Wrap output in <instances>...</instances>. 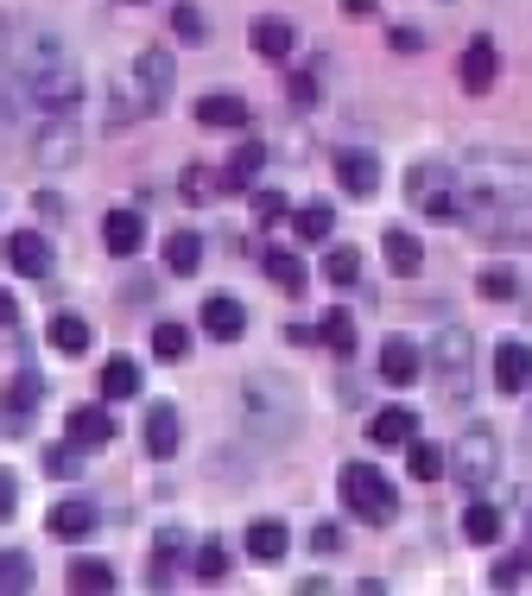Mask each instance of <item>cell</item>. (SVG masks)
Instances as JSON below:
<instances>
[{"mask_svg": "<svg viewBox=\"0 0 532 596\" xmlns=\"http://www.w3.org/2000/svg\"><path fill=\"white\" fill-rule=\"evenodd\" d=\"M7 71L20 77L25 102L39 108V115H83L89 83H83V64L70 57V45H64L57 32H25Z\"/></svg>", "mask_w": 532, "mask_h": 596, "instance_id": "1", "label": "cell"}, {"mask_svg": "<svg viewBox=\"0 0 532 596\" xmlns=\"http://www.w3.org/2000/svg\"><path fill=\"white\" fill-rule=\"evenodd\" d=\"M463 184H469V197H476V216H495V209H526L532 204V159L469 153V159H463Z\"/></svg>", "mask_w": 532, "mask_h": 596, "instance_id": "2", "label": "cell"}, {"mask_svg": "<svg viewBox=\"0 0 532 596\" xmlns=\"http://www.w3.org/2000/svg\"><path fill=\"white\" fill-rule=\"evenodd\" d=\"M241 419H248L253 438H292V425H298V388L285 381V375H248L241 381Z\"/></svg>", "mask_w": 532, "mask_h": 596, "instance_id": "3", "label": "cell"}, {"mask_svg": "<svg viewBox=\"0 0 532 596\" xmlns=\"http://www.w3.org/2000/svg\"><path fill=\"white\" fill-rule=\"evenodd\" d=\"M336 489H343V501H349V514L368 520V527H387V520L400 514V495H393V483H387L374 464H343Z\"/></svg>", "mask_w": 532, "mask_h": 596, "instance_id": "4", "label": "cell"}, {"mask_svg": "<svg viewBox=\"0 0 532 596\" xmlns=\"http://www.w3.org/2000/svg\"><path fill=\"white\" fill-rule=\"evenodd\" d=\"M431 375L444 381V400H469V375H476V337L463 324H444L431 343Z\"/></svg>", "mask_w": 532, "mask_h": 596, "instance_id": "5", "label": "cell"}, {"mask_svg": "<svg viewBox=\"0 0 532 596\" xmlns=\"http://www.w3.org/2000/svg\"><path fill=\"white\" fill-rule=\"evenodd\" d=\"M450 476L469 483V489L495 483V476H501V438H495L488 425H463V438L450 444Z\"/></svg>", "mask_w": 532, "mask_h": 596, "instance_id": "6", "label": "cell"}, {"mask_svg": "<svg viewBox=\"0 0 532 596\" xmlns=\"http://www.w3.org/2000/svg\"><path fill=\"white\" fill-rule=\"evenodd\" d=\"M172 52H159V45H152V52H140L133 57V89H140V108H146V115H159V108L172 102Z\"/></svg>", "mask_w": 532, "mask_h": 596, "instance_id": "7", "label": "cell"}, {"mask_svg": "<svg viewBox=\"0 0 532 596\" xmlns=\"http://www.w3.org/2000/svg\"><path fill=\"white\" fill-rule=\"evenodd\" d=\"M32 153H39L45 172L70 165V159H76V115H39V140H32Z\"/></svg>", "mask_w": 532, "mask_h": 596, "instance_id": "8", "label": "cell"}, {"mask_svg": "<svg viewBox=\"0 0 532 596\" xmlns=\"http://www.w3.org/2000/svg\"><path fill=\"white\" fill-rule=\"evenodd\" d=\"M380 381H387V388H412V381H425L419 343H412V337H387V343H380Z\"/></svg>", "mask_w": 532, "mask_h": 596, "instance_id": "9", "label": "cell"}, {"mask_svg": "<svg viewBox=\"0 0 532 596\" xmlns=\"http://www.w3.org/2000/svg\"><path fill=\"white\" fill-rule=\"evenodd\" d=\"M7 267L25 273V280H45L51 273V241L39 229H13L7 235Z\"/></svg>", "mask_w": 532, "mask_h": 596, "instance_id": "10", "label": "cell"}, {"mask_svg": "<svg viewBox=\"0 0 532 596\" xmlns=\"http://www.w3.org/2000/svg\"><path fill=\"white\" fill-rule=\"evenodd\" d=\"M463 89L469 96H488L495 89V77H501V52H495V39H469V52H463Z\"/></svg>", "mask_w": 532, "mask_h": 596, "instance_id": "11", "label": "cell"}, {"mask_svg": "<svg viewBox=\"0 0 532 596\" xmlns=\"http://www.w3.org/2000/svg\"><path fill=\"white\" fill-rule=\"evenodd\" d=\"M45 400V375H13L7 381V393H0V413H7V432H25V419H32V407Z\"/></svg>", "mask_w": 532, "mask_h": 596, "instance_id": "12", "label": "cell"}, {"mask_svg": "<svg viewBox=\"0 0 532 596\" xmlns=\"http://www.w3.org/2000/svg\"><path fill=\"white\" fill-rule=\"evenodd\" d=\"M140 438H146V457H177V407L172 400H152L146 407V425H140Z\"/></svg>", "mask_w": 532, "mask_h": 596, "instance_id": "13", "label": "cell"}, {"mask_svg": "<svg viewBox=\"0 0 532 596\" xmlns=\"http://www.w3.org/2000/svg\"><path fill=\"white\" fill-rule=\"evenodd\" d=\"M101 241H108V254L115 260H127V254L146 248V223H140L133 209H108V216H101Z\"/></svg>", "mask_w": 532, "mask_h": 596, "instance_id": "14", "label": "cell"}, {"mask_svg": "<svg viewBox=\"0 0 532 596\" xmlns=\"http://www.w3.org/2000/svg\"><path fill=\"white\" fill-rule=\"evenodd\" d=\"M495 388L501 393L532 388V343H501V349H495Z\"/></svg>", "mask_w": 532, "mask_h": 596, "instance_id": "15", "label": "cell"}, {"mask_svg": "<svg viewBox=\"0 0 532 596\" xmlns=\"http://www.w3.org/2000/svg\"><path fill=\"white\" fill-rule=\"evenodd\" d=\"M45 527L57 533V540H89V533H96V501L70 495V501H57V508L45 514Z\"/></svg>", "mask_w": 532, "mask_h": 596, "instance_id": "16", "label": "cell"}, {"mask_svg": "<svg viewBox=\"0 0 532 596\" xmlns=\"http://www.w3.org/2000/svg\"><path fill=\"white\" fill-rule=\"evenodd\" d=\"M412 438H419V413H412V407H387V413L368 419V444H380V451L412 444Z\"/></svg>", "mask_w": 532, "mask_h": 596, "instance_id": "17", "label": "cell"}, {"mask_svg": "<svg viewBox=\"0 0 532 596\" xmlns=\"http://www.w3.org/2000/svg\"><path fill=\"white\" fill-rule=\"evenodd\" d=\"M336 184H343L349 197H374L380 191V159L374 153H343L336 159Z\"/></svg>", "mask_w": 532, "mask_h": 596, "instance_id": "18", "label": "cell"}, {"mask_svg": "<svg viewBox=\"0 0 532 596\" xmlns=\"http://www.w3.org/2000/svg\"><path fill=\"white\" fill-rule=\"evenodd\" d=\"M203 330H209L216 343H235L241 330H248V312H241V305H235L228 292H216V299L203 305Z\"/></svg>", "mask_w": 532, "mask_h": 596, "instance_id": "19", "label": "cell"}, {"mask_svg": "<svg viewBox=\"0 0 532 596\" xmlns=\"http://www.w3.org/2000/svg\"><path fill=\"white\" fill-rule=\"evenodd\" d=\"M380 254H387L393 273H419V267H425V248H419V235L412 229H387L380 235Z\"/></svg>", "mask_w": 532, "mask_h": 596, "instance_id": "20", "label": "cell"}, {"mask_svg": "<svg viewBox=\"0 0 532 596\" xmlns=\"http://www.w3.org/2000/svg\"><path fill=\"white\" fill-rule=\"evenodd\" d=\"M285 545H292L285 520H253V527H248V552L260 559V565H279V559H285Z\"/></svg>", "mask_w": 532, "mask_h": 596, "instance_id": "21", "label": "cell"}, {"mask_svg": "<svg viewBox=\"0 0 532 596\" xmlns=\"http://www.w3.org/2000/svg\"><path fill=\"white\" fill-rule=\"evenodd\" d=\"M70 438L83 444V451H101V444L115 438V419L101 413V407H76V413H70Z\"/></svg>", "mask_w": 532, "mask_h": 596, "instance_id": "22", "label": "cell"}, {"mask_svg": "<svg viewBox=\"0 0 532 596\" xmlns=\"http://www.w3.org/2000/svg\"><path fill=\"white\" fill-rule=\"evenodd\" d=\"M197 121H203V128H248L253 115H248V102H241V96H203V102H197Z\"/></svg>", "mask_w": 532, "mask_h": 596, "instance_id": "23", "label": "cell"}, {"mask_svg": "<svg viewBox=\"0 0 532 596\" xmlns=\"http://www.w3.org/2000/svg\"><path fill=\"white\" fill-rule=\"evenodd\" d=\"M267 280L279 285V292H304V280H311V267H304L292 248H267Z\"/></svg>", "mask_w": 532, "mask_h": 596, "instance_id": "24", "label": "cell"}, {"mask_svg": "<svg viewBox=\"0 0 532 596\" xmlns=\"http://www.w3.org/2000/svg\"><path fill=\"white\" fill-rule=\"evenodd\" d=\"M64 584H70L76 596H101V590H115V571L101 565V559H70Z\"/></svg>", "mask_w": 532, "mask_h": 596, "instance_id": "25", "label": "cell"}, {"mask_svg": "<svg viewBox=\"0 0 532 596\" xmlns=\"http://www.w3.org/2000/svg\"><path fill=\"white\" fill-rule=\"evenodd\" d=\"M292 45H298V26H292V20H260V26H253V52L260 57H292Z\"/></svg>", "mask_w": 532, "mask_h": 596, "instance_id": "26", "label": "cell"}, {"mask_svg": "<svg viewBox=\"0 0 532 596\" xmlns=\"http://www.w3.org/2000/svg\"><path fill=\"white\" fill-rule=\"evenodd\" d=\"M260 165H267V147H260V140H248V147H235V159H228V172H222V191H248Z\"/></svg>", "mask_w": 532, "mask_h": 596, "instance_id": "27", "label": "cell"}, {"mask_svg": "<svg viewBox=\"0 0 532 596\" xmlns=\"http://www.w3.org/2000/svg\"><path fill=\"white\" fill-rule=\"evenodd\" d=\"M101 393H108V400H133V393H140V368L127 362V356H108V362H101Z\"/></svg>", "mask_w": 532, "mask_h": 596, "instance_id": "28", "label": "cell"}, {"mask_svg": "<svg viewBox=\"0 0 532 596\" xmlns=\"http://www.w3.org/2000/svg\"><path fill=\"white\" fill-rule=\"evenodd\" d=\"M317 343H324V349H336V356H349V349H355V317L343 312V305H336V312H324V317H317Z\"/></svg>", "mask_w": 532, "mask_h": 596, "instance_id": "29", "label": "cell"}, {"mask_svg": "<svg viewBox=\"0 0 532 596\" xmlns=\"http://www.w3.org/2000/svg\"><path fill=\"white\" fill-rule=\"evenodd\" d=\"M463 540H469V545H495V540H501V508L476 501V508L463 514Z\"/></svg>", "mask_w": 532, "mask_h": 596, "instance_id": "30", "label": "cell"}, {"mask_svg": "<svg viewBox=\"0 0 532 596\" xmlns=\"http://www.w3.org/2000/svg\"><path fill=\"white\" fill-rule=\"evenodd\" d=\"M191 577H197V584H222V577H228V552L216 540L191 545Z\"/></svg>", "mask_w": 532, "mask_h": 596, "instance_id": "31", "label": "cell"}, {"mask_svg": "<svg viewBox=\"0 0 532 596\" xmlns=\"http://www.w3.org/2000/svg\"><path fill=\"white\" fill-rule=\"evenodd\" d=\"M405 464H412V476H419V483H437V476L450 469V451H444V444L412 438V457H405Z\"/></svg>", "mask_w": 532, "mask_h": 596, "instance_id": "32", "label": "cell"}, {"mask_svg": "<svg viewBox=\"0 0 532 596\" xmlns=\"http://www.w3.org/2000/svg\"><path fill=\"white\" fill-rule=\"evenodd\" d=\"M532 577V552H507V559H495V571H488V590H520Z\"/></svg>", "mask_w": 532, "mask_h": 596, "instance_id": "33", "label": "cell"}, {"mask_svg": "<svg viewBox=\"0 0 532 596\" xmlns=\"http://www.w3.org/2000/svg\"><path fill=\"white\" fill-rule=\"evenodd\" d=\"M177 552H184V533H177V527H165V533H159V545H152V590H165V584H172V559Z\"/></svg>", "mask_w": 532, "mask_h": 596, "instance_id": "34", "label": "cell"}, {"mask_svg": "<svg viewBox=\"0 0 532 596\" xmlns=\"http://www.w3.org/2000/svg\"><path fill=\"white\" fill-rule=\"evenodd\" d=\"M51 343H57L64 356H83V349H89V324H83V317H76V312L51 317Z\"/></svg>", "mask_w": 532, "mask_h": 596, "instance_id": "35", "label": "cell"}, {"mask_svg": "<svg viewBox=\"0 0 532 596\" xmlns=\"http://www.w3.org/2000/svg\"><path fill=\"white\" fill-rule=\"evenodd\" d=\"M172 32L184 39V45H203V39H209V20H203L197 0H177L172 7Z\"/></svg>", "mask_w": 532, "mask_h": 596, "instance_id": "36", "label": "cell"}, {"mask_svg": "<svg viewBox=\"0 0 532 596\" xmlns=\"http://www.w3.org/2000/svg\"><path fill=\"white\" fill-rule=\"evenodd\" d=\"M32 590V559L25 552H0V596H25Z\"/></svg>", "mask_w": 532, "mask_h": 596, "instance_id": "37", "label": "cell"}, {"mask_svg": "<svg viewBox=\"0 0 532 596\" xmlns=\"http://www.w3.org/2000/svg\"><path fill=\"white\" fill-rule=\"evenodd\" d=\"M197 260H203V241L191 229H177L172 241H165V267H172V273H197Z\"/></svg>", "mask_w": 532, "mask_h": 596, "instance_id": "38", "label": "cell"}, {"mask_svg": "<svg viewBox=\"0 0 532 596\" xmlns=\"http://www.w3.org/2000/svg\"><path fill=\"white\" fill-rule=\"evenodd\" d=\"M184 349H191V330H184V324H159V330H152V356H159V362H177Z\"/></svg>", "mask_w": 532, "mask_h": 596, "instance_id": "39", "label": "cell"}, {"mask_svg": "<svg viewBox=\"0 0 532 596\" xmlns=\"http://www.w3.org/2000/svg\"><path fill=\"white\" fill-rule=\"evenodd\" d=\"M329 229H336L329 204H304L298 209V241H329Z\"/></svg>", "mask_w": 532, "mask_h": 596, "instance_id": "40", "label": "cell"}, {"mask_svg": "<svg viewBox=\"0 0 532 596\" xmlns=\"http://www.w3.org/2000/svg\"><path fill=\"white\" fill-rule=\"evenodd\" d=\"M355 273H361V254H355V248H329L324 254V280L329 285H355Z\"/></svg>", "mask_w": 532, "mask_h": 596, "instance_id": "41", "label": "cell"}, {"mask_svg": "<svg viewBox=\"0 0 532 596\" xmlns=\"http://www.w3.org/2000/svg\"><path fill=\"white\" fill-rule=\"evenodd\" d=\"M76 464H83V444H45V469L51 476H76Z\"/></svg>", "mask_w": 532, "mask_h": 596, "instance_id": "42", "label": "cell"}, {"mask_svg": "<svg viewBox=\"0 0 532 596\" xmlns=\"http://www.w3.org/2000/svg\"><path fill=\"white\" fill-rule=\"evenodd\" d=\"M476 292H481V299H513V292H520V280H513L507 267H488V273L476 280Z\"/></svg>", "mask_w": 532, "mask_h": 596, "instance_id": "43", "label": "cell"}, {"mask_svg": "<svg viewBox=\"0 0 532 596\" xmlns=\"http://www.w3.org/2000/svg\"><path fill=\"white\" fill-rule=\"evenodd\" d=\"M177 191H184V204H209V197H216V178H203V165H191Z\"/></svg>", "mask_w": 532, "mask_h": 596, "instance_id": "44", "label": "cell"}, {"mask_svg": "<svg viewBox=\"0 0 532 596\" xmlns=\"http://www.w3.org/2000/svg\"><path fill=\"white\" fill-rule=\"evenodd\" d=\"M285 89H292V102H317V77H311V71H292Z\"/></svg>", "mask_w": 532, "mask_h": 596, "instance_id": "45", "label": "cell"}, {"mask_svg": "<svg viewBox=\"0 0 532 596\" xmlns=\"http://www.w3.org/2000/svg\"><path fill=\"white\" fill-rule=\"evenodd\" d=\"M20 508V483H13V469H0V520Z\"/></svg>", "mask_w": 532, "mask_h": 596, "instance_id": "46", "label": "cell"}, {"mask_svg": "<svg viewBox=\"0 0 532 596\" xmlns=\"http://www.w3.org/2000/svg\"><path fill=\"white\" fill-rule=\"evenodd\" d=\"M13 324H20V305H13V292L0 285V330H13Z\"/></svg>", "mask_w": 532, "mask_h": 596, "instance_id": "47", "label": "cell"}, {"mask_svg": "<svg viewBox=\"0 0 532 596\" xmlns=\"http://www.w3.org/2000/svg\"><path fill=\"white\" fill-rule=\"evenodd\" d=\"M311 545H317V552H336V545H343V533H336V527H329V520H324V527L311 533Z\"/></svg>", "mask_w": 532, "mask_h": 596, "instance_id": "48", "label": "cell"}, {"mask_svg": "<svg viewBox=\"0 0 532 596\" xmlns=\"http://www.w3.org/2000/svg\"><path fill=\"white\" fill-rule=\"evenodd\" d=\"M260 216H267V223H273V216H285V197H279V191H260Z\"/></svg>", "mask_w": 532, "mask_h": 596, "instance_id": "49", "label": "cell"}, {"mask_svg": "<svg viewBox=\"0 0 532 596\" xmlns=\"http://www.w3.org/2000/svg\"><path fill=\"white\" fill-rule=\"evenodd\" d=\"M39 216H64V197H57V191H39Z\"/></svg>", "mask_w": 532, "mask_h": 596, "instance_id": "50", "label": "cell"}, {"mask_svg": "<svg viewBox=\"0 0 532 596\" xmlns=\"http://www.w3.org/2000/svg\"><path fill=\"white\" fill-rule=\"evenodd\" d=\"M133 7H140V0H133Z\"/></svg>", "mask_w": 532, "mask_h": 596, "instance_id": "51", "label": "cell"}]
</instances>
